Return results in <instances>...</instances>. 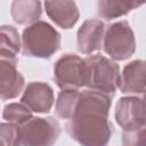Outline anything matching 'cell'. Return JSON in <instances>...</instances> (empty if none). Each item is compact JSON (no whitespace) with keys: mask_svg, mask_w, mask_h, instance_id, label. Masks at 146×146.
Segmentation results:
<instances>
[{"mask_svg":"<svg viewBox=\"0 0 146 146\" xmlns=\"http://www.w3.org/2000/svg\"><path fill=\"white\" fill-rule=\"evenodd\" d=\"M112 95L87 89L81 91L79 103L66 131L81 146H106L112 137L113 127L108 120Z\"/></svg>","mask_w":146,"mask_h":146,"instance_id":"1","label":"cell"},{"mask_svg":"<svg viewBox=\"0 0 146 146\" xmlns=\"http://www.w3.org/2000/svg\"><path fill=\"white\" fill-rule=\"evenodd\" d=\"M60 33L44 21L29 25L22 34V52L24 56L49 59L60 48Z\"/></svg>","mask_w":146,"mask_h":146,"instance_id":"2","label":"cell"},{"mask_svg":"<svg viewBox=\"0 0 146 146\" xmlns=\"http://www.w3.org/2000/svg\"><path fill=\"white\" fill-rule=\"evenodd\" d=\"M83 60L86 64V87L113 96L121 84L119 64L100 54L88 56Z\"/></svg>","mask_w":146,"mask_h":146,"instance_id":"3","label":"cell"},{"mask_svg":"<svg viewBox=\"0 0 146 146\" xmlns=\"http://www.w3.org/2000/svg\"><path fill=\"white\" fill-rule=\"evenodd\" d=\"M60 131V124L55 117L33 116L18 127L16 146H54Z\"/></svg>","mask_w":146,"mask_h":146,"instance_id":"4","label":"cell"},{"mask_svg":"<svg viewBox=\"0 0 146 146\" xmlns=\"http://www.w3.org/2000/svg\"><path fill=\"white\" fill-rule=\"evenodd\" d=\"M104 51L113 60H125L136 51L135 33L128 21H119L106 26Z\"/></svg>","mask_w":146,"mask_h":146,"instance_id":"5","label":"cell"},{"mask_svg":"<svg viewBox=\"0 0 146 146\" xmlns=\"http://www.w3.org/2000/svg\"><path fill=\"white\" fill-rule=\"evenodd\" d=\"M54 80L62 90L86 87V64L75 54H64L54 64Z\"/></svg>","mask_w":146,"mask_h":146,"instance_id":"6","label":"cell"},{"mask_svg":"<svg viewBox=\"0 0 146 146\" xmlns=\"http://www.w3.org/2000/svg\"><path fill=\"white\" fill-rule=\"evenodd\" d=\"M115 121L122 130L146 127V91L121 97L115 106Z\"/></svg>","mask_w":146,"mask_h":146,"instance_id":"7","label":"cell"},{"mask_svg":"<svg viewBox=\"0 0 146 146\" xmlns=\"http://www.w3.org/2000/svg\"><path fill=\"white\" fill-rule=\"evenodd\" d=\"M106 26L97 18H90L82 23L76 33V48L81 54L90 55L100 50L104 46Z\"/></svg>","mask_w":146,"mask_h":146,"instance_id":"8","label":"cell"},{"mask_svg":"<svg viewBox=\"0 0 146 146\" xmlns=\"http://www.w3.org/2000/svg\"><path fill=\"white\" fill-rule=\"evenodd\" d=\"M21 103L27 106L32 112L41 114L49 113L55 103L54 90L46 82H30L25 87Z\"/></svg>","mask_w":146,"mask_h":146,"instance_id":"9","label":"cell"},{"mask_svg":"<svg viewBox=\"0 0 146 146\" xmlns=\"http://www.w3.org/2000/svg\"><path fill=\"white\" fill-rule=\"evenodd\" d=\"M120 91L130 96L146 91V60L135 59L123 67Z\"/></svg>","mask_w":146,"mask_h":146,"instance_id":"10","label":"cell"},{"mask_svg":"<svg viewBox=\"0 0 146 146\" xmlns=\"http://www.w3.org/2000/svg\"><path fill=\"white\" fill-rule=\"evenodd\" d=\"M17 63L0 59V96L2 100L16 98L24 88V76L16 67Z\"/></svg>","mask_w":146,"mask_h":146,"instance_id":"11","label":"cell"},{"mask_svg":"<svg viewBox=\"0 0 146 146\" xmlns=\"http://www.w3.org/2000/svg\"><path fill=\"white\" fill-rule=\"evenodd\" d=\"M43 5L48 17L62 29H71L79 21L80 13L74 1H46Z\"/></svg>","mask_w":146,"mask_h":146,"instance_id":"12","label":"cell"},{"mask_svg":"<svg viewBox=\"0 0 146 146\" xmlns=\"http://www.w3.org/2000/svg\"><path fill=\"white\" fill-rule=\"evenodd\" d=\"M42 3L36 0H15L10 5V15L19 25L36 23L42 14Z\"/></svg>","mask_w":146,"mask_h":146,"instance_id":"13","label":"cell"},{"mask_svg":"<svg viewBox=\"0 0 146 146\" xmlns=\"http://www.w3.org/2000/svg\"><path fill=\"white\" fill-rule=\"evenodd\" d=\"M21 38L13 25L0 27V59L17 63V55L21 50Z\"/></svg>","mask_w":146,"mask_h":146,"instance_id":"14","label":"cell"},{"mask_svg":"<svg viewBox=\"0 0 146 146\" xmlns=\"http://www.w3.org/2000/svg\"><path fill=\"white\" fill-rule=\"evenodd\" d=\"M144 3L145 2H137L132 0H129V1L99 0L97 2V14L106 21H111L129 14L131 10H133L135 8Z\"/></svg>","mask_w":146,"mask_h":146,"instance_id":"15","label":"cell"},{"mask_svg":"<svg viewBox=\"0 0 146 146\" xmlns=\"http://www.w3.org/2000/svg\"><path fill=\"white\" fill-rule=\"evenodd\" d=\"M81 91L79 90H62L56 99L55 111L59 119L62 120H71L76 105L80 99Z\"/></svg>","mask_w":146,"mask_h":146,"instance_id":"16","label":"cell"},{"mask_svg":"<svg viewBox=\"0 0 146 146\" xmlns=\"http://www.w3.org/2000/svg\"><path fill=\"white\" fill-rule=\"evenodd\" d=\"M32 117V111L22 103L7 104L2 111V119L8 123H13L18 127L23 125Z\"/></svg>","mask_w":146,"mask_h":146,"instance_id":"17","label":"cell"},{"mask_svg":"<svg viewBox=\"0 0 146 146\" xmlns=\"http://www.w3.org/2000/svg\"><path fill=\"white\" fill-rule=\"evenodd\" d=\"M122 146H146V127L123 130Z\"/></svg>","mask_w":146,"mask_h":146,"instance_id":"18","label":"cell"},{"mask_svg":"<svg viewBox=\"0 0 146 146\" xmlns=\"http://www.w3.org/2000/svg\"><path fill=\"white\" fill-rule=\"evenodd\" d=\"M0 137L2 146H16L18 137V125L2 122L0 124Z\"/></svg>","mask_w":146,"mask_h":146,"instance_id":"19","label":"cell"}]
</instances>
